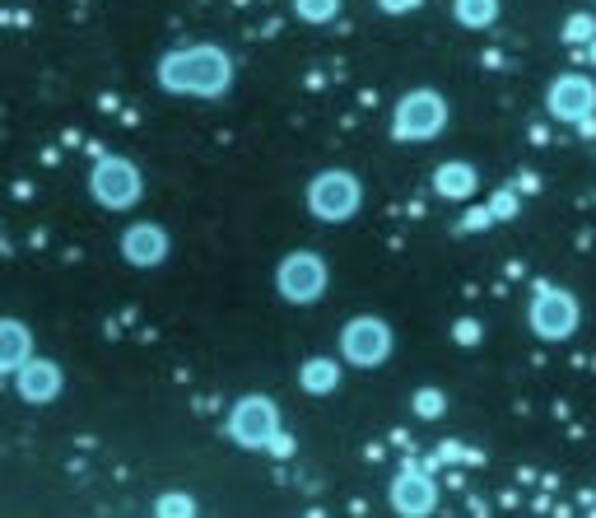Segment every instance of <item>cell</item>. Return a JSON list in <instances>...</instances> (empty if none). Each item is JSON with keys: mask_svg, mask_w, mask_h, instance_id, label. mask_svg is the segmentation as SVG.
<instances>
[{"mask_svg": "<svg viewBox=\"0 0 596 518\" xmlns=\"http://www.w3.org/2000/svg\"><path fill=\"white\" fill-rule=\"evenodd\" d=\"M303 205L322 224H349L363 211V178L349 168H322L303 187Z\"/></svg>", "mask_w": 596, "mask_h": 518, "instance_id": "3957f363", "label": "cell"}, {"mask_svg": "<svg viewBox=\"0 0 596 518\" xmlns=\"http://www.w3.org/2000/svg\"><path fill=\"white\" fill-rule=\"evenodd\" d=\"M234 51L224 43H187V47H172L159 57L154 66V84L172 98H201V103H215L234 90Z\"/></svg>", "mask_w": 596, "mask_h": 518, "instance_id": "6da1fadb", "label": "cell"}, {"mask_svg": "<svg viewBox=\"0 0 596 518\" xmlns=\"http://www.w3.org/2000/svg\"><path fill=\"white\" fill-rule=\"evenodd\" d=\"M90 197L103 205V211H135L145 201V173H140L127 154H103L90 168Z\"/></svg>", "mask_w": 596, "mask_h": 518, "instance_id": "52a82bcc", "label": "cell"}, {"mask_svg": "<svg viewBox=\"0 0 596 518\" xmlns=\"http://www.w3.org/2000/svg\"><path fill=\"white\" fill-rule=\"evenodd\" d=\"M587 113H596V80L583 71H559L546 90V117L573 127L577 117H587Z\"/></svg>", "mask_w": 596, "mask_h": 518, "instance_id": "30bf717a", "label": "cell"}, {"mask_svg": "<svg viewBox=\"0 0 596 518\" xmlns=\"http://www.w3.org/2000/svg\"><path fill=\"white\" fill-rule=\"evenodd\" d=\"M117 248H121V257H127V267H135V271H154V267H164V262H168L172 238H168L164 224H154V220H135V224H127V229H121Z\"/></svg>", "mask_w": 596, "mask_h": 518, "instance_id": "8fae6325", "label": "cell"}, {"mask_svg": "<svg viewBox=\"0 0 596 518\" xmlns=\"http://www.w3.org/2000/svg\"><path fill=\"white\" fill-rule=\"evenodd\" d=\"M33 351H38V345H33V327L20 318H0V378L20 369Z\"/></svg>", "mask_w": 596, "mask_h": 518, "instance_id": "5bb4252c", "label": "cell"}, {"mask_svg": "<svg viewBox=\"0 0 596 518\" xmlns=\"http://www.w3.org/2000/svg\"><path fill=\"white\" fill-rule=\"evenodd\" d=\"M388 505L401 518H429L438 509V481H433V472L419 458H406L396 468L392 486H388Z\"/></svg>", "mask_w": 596, "mask_h": 518, "instance_id": "9c48e42d", "label": "cell"}, {"mask_svg": "<svg viewBox=\"0 0 596 518\" xmlns=\"http://www.w3.org/2000/svg\"><path fill=\"white\" fill-rule=\"evenodd\" d=\"M10 378H14V392H20V402H28V407H47V402H57V397L65 392V369L57 365V360L38 355V351H33Z\"/></svg>", "mask_w": 596, "mask_h": 518, "instance_id": "7c38bea8", "label": "cell"}, {"mask_svg": "<svg viewBox=\"0 0 596 518\" xmlns=\"http://www.w3.org/2000/svg\"><path fill=\"white\" fill-rule=\"evenodd\" d=\"M527 327L536 341H569L577 337V327H583V304H577L573 290L555 285V281H536L532 285V304H527Z\"/></svg>", "mask_w": 596, "mask_h": 518, "instance_id": "277c9868", "label": "cell"}, {"mask_svg": "<svg viewBox=\"0 0 596 518\" xmlns=\"http://www.w3.org/2000/svg\"><path fill=\"white\" fill-rule=\"evenodd\" d=\"M298 24H312V28H326L341 20V0H289Z\"/></svg>", "mask_w": 596, "mask_h": 518, "instance_id": "e0dca14e", "label": "cell"}, {"mask_svg": "<svg viewBox=\"0 0 596 518\" xmlns=\"http://www.w3.org/2000/svg\"><path fill=\"white\" fill-rule=\"evenodd\" d=\"M494 224H499V220L489 215V205H470V201H466V215L457 220V229H462V234H485V229H494Z\"/></svg>", "mask_w": 596, "mask_h": 518, "instance_id": "7402d4cb", "label": "cell"}, {"mask_svg": "<svg viewBox=\"0 0 596 518\" xmlns=\"http://www.w3.org/2000/svg\"><path fill=\"white\" fill-rule=\"evenodd\" d=\"M583 51H587V61H592V66H596V38H592V43H587V47H583Z\"/></svg>", "mask_w": 596, "mask_h": 518, "instance_id": "484cf974", "label": "cell"}, {"mask_svg": "<svg viewBox=\"0 0 596 518\" xmlns=\"http://www.w3.org/2000/svg\"><path fill=\"white\" fill-rule=\"evenodd\" d=\"M517 211H522L517 187H499V192L489 197V215H494V220H517Z\"/></svg>", "mask_w": 596, "mask_h": 518, "instance_id": "44dd1931", "label": "cell"}, {"mask_svg": "<svg viewBox=\"0 0 596 518\" xmlns=\"http://www.w3.org/2000/svg\"><path fill=\"white\" fill-rule=\"evenodd\" d=\"M373 5L382 10V14H415L425 0H373Z\"/></svg>", "mask_w": 596, "mask_h": 518, "instance_id": "d4e9b609", "label": "cell"}, {"mask_svg": "<svg viewBox=\"0 0 596 518\" xmlns=\"http://www.w3.org/2000/svg\"><path fill=\"white\" fill-rule=\"evenodd\" d=\"M596 38V14H569L564 28H559V43L564 47H587Z\"/></svg>", "mask_w": 596, "mask_h": 518, "instance_id": "d6986e66", "label": "cell"}, {"mask_svg": "<svg viewBox=\"0 0 596 518\" xmlns=\"http://www.w3.org/2000/svg\"><path fill=\"white\" fill-rule=\"evenodd\" d=\"M476 192H480V168L476 164L443 160L433 168V197H443L452 205H466V201H476Z\"/></svg>", "mask_w": 596, "mask_h": 518, "instance_id": "4fadbf2b", "label": "cell"}, {"mask_svg": "<svg viewBox=\"0 0 596 518\" xmlns=\"http://www.w3.org/2000/svg\"><path fill=\"white\" fill-rule=\"evenodd\" d=\"M410 416L415 421H443L448 416V392L443 388H415L410 392Z\"/></svg>", "mask_w": 596, "mask_h": 518, "instance_id": "ac0fdd59", "label": "cell"}, {"mask_svg": "<svg viewBox=\"0 0 596 518\" xmlns=\"http://www.w3.org/2000/svg\"><path fill=\"white\" fill-rule=\"evenodd\" d=\"M201 505L191 495H182V491H168V495H159L154 499V514H164V518H191Z\"/></svg>", "mask_w": 596, "mask_h": 518, "instance_id": "ffe728a7", "label": "cell"}, {"mask_svg": "<svg viewBox=\"0 0 596 518\" xmlns=\"http://www.w3.org/2000/svg\"><path fill=\"white\" fill-rule=\"evenodd\" d=\"M331 290V262L322 252H312V248H294L279 257V267H275V295L294 304V308H308V304H318L322 295Z\"/></svg>", "mask_w": 596, "mask_h": 518, "instance_id": "8992f818", "label": "cell"}, {"mask_svg": "<svg viewBox=\"0 0 596 518\" xmlns=\"http://www.w3.org/2000/svg\"><path fill=\"white\" fill-rule=\"evenodd\" d=\"M452 122V103L443 90H433V84H415V90H406L396 103H392V141L396 145H429L438 141V136L448 131Z\"/></svg>", "mask_w": 596, "mask_h": 518, "instance_id": "7a4b0ae2", "label": "cell"}, {"mask_svg": "<svg viewBox=\"0 0 596 518\" xmlns=\"http://www.w3.org/2000/svg\"><path fill=\"white\" fill-rule=\"evenodd\" d=\"M336 351H341V365H349V369H382L392 360V351H396V332H392L388 318L355 314L341 327Z\"/></svg>", "mask_w": 596, "mask_h": 518, "instance_id": "5b68a950", "label": "cell"}, {"mask_svg": "<svg viewBox=\"0 0 596 518\" xmlns=\"http://www.w3.org/2000/svg\"><path fill=\"white\" fill-rule=\"evenodd\" d=\"M480 337H485L480 318H457V322H452V341H457V345H480Z\"/></svg>", "mask_w": 596, "mask_h": 518, "instance_id": "603a6c76", "label": "cell"}, {"mask_svg": "<svg viewBox=\"0 0 596 518\" xmlns=\"http://www.w3.org/2000/svg\"><path fill=\"white\" fill-rule=\"evenodd\" d=\"M224 435H229V444H238L242 454H261V448H271V439L279 435V407H275V397L242 392L238 402L229 407V416H224Z\"/></svg>", "mask_w": 596, "mask_h": 518, "instance_id": "ba28073f", "label": "cell"}, {"mask_svg": "<svg viewBox=\"0 0 596 518\" xmlns=\"http://www.w3.org/2000/svg\"><path fill=\"white\" fill-rule=\"evenodd\" d=\"M341 374H345L341 360H331V355H308L303 365H298V388H303L308 397H331V392L341 388Z\"/></svg>", "mask_w": 596, "mask_h": 518, "instance_id": "9a60e30c", "label": "cell"}, {"mask_svg": "<svg viewBox=\"0 0 596 518\" xmlns=\"http://www.w3.org/2000/svg\"><path fill=\"white\" fill-rule=\"evenodd\" d=\"M466 454H470V448H466V444H457V439H448V444H438V454H433V458L425 462V468L433 472V468H438V462H462Z\"/></svg>", "mask_w": 596, "mask_h": 518, "instance_id": "cb8c5ba5", "label": "cell"}, {"mask_svg": "<svg viewBox=\"0 0 596 518\" xmlns=\"http://www.w3.org/2000/svg\"><path fill=\"white\" fill-rule=\"evenodd\" d=\"M499 0H452V20H457L462 28L480 33V28H494L499 24Z\"/></svg>", "mask_w": 596, "mask_h": 518, "instance_id": "2e32d148", "label": "cell"}]
</instances>
